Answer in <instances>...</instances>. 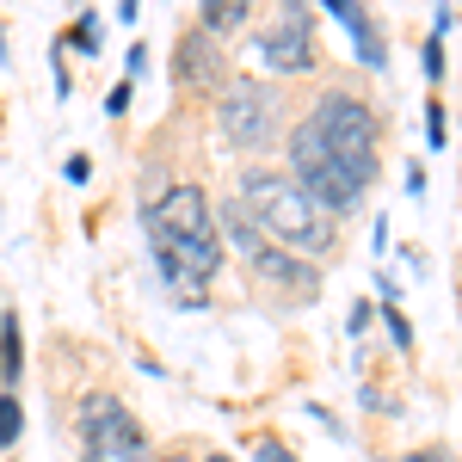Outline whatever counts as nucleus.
Segmentation results:
<instances>
[{
  "mask_svg": "<svg viewBox=\"0 0 462 462\" xmlns=\"http://www.w3.org/2000/svg\"><path fill=\"white\" fill-rule=\"evenodd\" d=\"M0 462H13V457H0Z\"/></svg>",
  "mask_w": 462,
  "mask_h": 462,
  "instance_id": "nucleus-23",
  "label": "nucleus"
},
{
  "mask_svg": "<svg viewBox=\"0 0 462 462\" xmlns=\"http://www.w3.org/2000/svg\"><path fill=\"white\" fill-rule=\"evenodd\" d=\"M247 272L265 290H278L284 302H315L320 296V265H309V259H296V253H284V247H272V241L247 259Z\"/></svg>",
  "mask_w": 462,
  "mask_h": 462,
  "instance_id": "nucleus-6",
  "label": "nucleus"
},
{
  "mask_svg": "<svg viewBox=\"0 0 462 462\" xmlns=\"http://www.w3.org/2000/svg\"><path fill=\"white\" fill-rule=\"evenodd\" d=\"M106 111H111V117H124V111H130V80H117V87H111Z\"/></svg>",
  "mask_w": 462,
  "mask_h": 462,
  "instance_id": "nucleus-17",
  "label": "nucleus"
},
{
  "mask_svg": "<svg viewBox=\"0 0 462 462\" xmlns=\"http://www.w3.org/2000/svg\"><path fill=\"white\" fill-rule=\"evenodd\" d=\"M173 74H179V87H191L198 99H216V93L228 87V56H222V43H210V37L191 25V32H179Z\"/></svg>",
  "mask_w": 462,
  "mask_h": 462,
  "instance_id": "nucleus-7",
  "label": "nucleus"
},
{
  "mask_svg": "<svg viewBox=\"0 0 462 462\" xmlns=\"http://www.w3.org/2000/svg\"><path fill=\"white\" fill-rule=\"evenodd\" d=\"M204 462H235V457H228V450H210V457H204Z\"/></svg>",
  "mask_w": 462,
  "mask_h": 462,
  "instance_id": "nucleus-21",
  "label": "nucleus"
},
{
  "mask_svg": "<svg viewBox=\"0 0 462 462\" xmlns=\"http://www.w3.org/2000/svg\"><path fill=\"white\" fill-rule=\"evenodd\" d=\"M253 50H259V62L265 74H315L320 69V37H315V13L309 6H284L278 19H265L259 37H253Z\"/></svg>",
  "mask_w": 462,
  "mask_h": 462,
  "instance_id": "nucleus-4",
  "label": "nucleus"
},
{
  "mask_svg": "<svg viewBox=\"0 0 462 462\" xmlns=\"http://www.w3.org/2000/svg\"><path fill=\"white\" fill-rule=\"evenodd\" d=\"M235 204L253 216V228L272 241V247L296 253L309 265H327L339 253V222L327 216L296 191V179L284 167H241V185H235Z\"/></svg>",
  "mask_w": 462,
  "mask_h": 462,
  "instance_id": "nucleus-1",
  "label": "nucleus"
},
{
  "mask_svg": "<svg viewBox=\"0 0 462 462\" xmlns=\"http://www.w3.org/2000/svg\"><path fill=\"white\" fill-rule=\"evenodd\" d=\"M62 173H69V185H87V179H93V161H87V154H74Z\"/></svg>",
  "mask_w": 462,
  "mask_h": 462,
  "instance_id": "nucleus-18",
  "label": "nucleus"
},
{
  "mask_svg": "<svg viewBox=\"0 0 462 462\" xmlns=\"http://www.w3.org/2000/svg\"><path fill=\"white\" fill-rule=\"evenodd\" d=\"M148 241H216V210L198 185H167L143 210Z\"/></svg>",
  "mask_w": 462,
  "mask_h": 462,
  "instance_id": "nucleus-5",
  "label": "nucleus"
},
{
  "mask_svg": "<svg viewBox=\"0 0 462 462\" xmlns=\"http://www.w3.org/2000/svg\"><path fill=\"white\" fill-rule=\"evenodd\" d=\"M19 431H25V407H19V394L0 389V450H13V444H19Z\"/></svg>",
  "mask_w": 462,
  "mask_h": 462,
  "instance_id": "nucleus-11",
  "label": "nucleus"
},
{
  "mask_svg": "<svg viewBox=\"0 0 462 462\" xmlns=\"http://www.w3.org/2000/svg\"><path fill=\"white\" fill-rule=\"evenodd\" d=\"M394 462H457V450L450 444H420V450H407V457H394Z\"/></svg>",
  "mask_w": 462,
  "mask_h": 462,
  "instance_id": "nucleus-15",
  "label": "nucleus"
},
{
  "mask_svg": "<svg viewBox=\"0 0 462 462\" xmlns=\"http://www.w3.org/2000/svg\"><path fill=\"white\" fill-rule=\"evenodd\" d=\"M143 69H148V50H143V43H136V50L124 56V80H136V74H143Z\"/></svg>",
  "mask_w": 462,
  "mask_h": 462,
  "instance_id": "nucleus-19",
  "label": "nucleus"
},
{
  "mask_svg": "<svg viewBox=\"0 0 462 462\" xmlns=\"http://www.w3.org/2000/svg\"><path fill=\"white\" fill-rule=\"evenodd\" d=\"M383 327H389V339L401 346V352H413V327H407V315H401V302H383Z\"/></svg>",
  "mask_w": 462,
  "mask_h": 462,
  "instance_id": "nucleus-12",
  "label": "nucleus"
},
{
  "mask_svg": "<svg viewBox=\"0 0 462 462\" xmlns=\"http://www.w3.org/2000/svg\"><path fill=\"white\" fill-rule=\"evenodd\" d=\"M19 376H25V346H19V315L6 309V315H0V389L13 394Z\"/></svg>",
  "mask_w": 462,
  "mask_h": 462,
  "instance_id": "nucleus-10",
  "label": "nucleus"
},
{
  "mask_svg": "<svg viewBox=\"0 0 462 462\" xmlns=\"http://www.w3.org/2000/svg\"><path fill=\"white\" fill-rule=\"evenodd\" d=\"M253 462H296V450H290L284 438L265 431V438H253Z\"/></svg>",
  "mask_w": 462,
  "mask_h": 462,
  "instance_id": "nucleus-13",
  "label": "nucleus"
},
{
  "mask_svg": "<svg viewBox=\"0 0 462 462\" xmlns=\"http://www.w3.org/2000/svg\"><path fill=\"white\" fill-rule=\"evenodd\" d=\"M154 462H191V444H173V450H154Z\"/></svg>",
  "mask_w": 462,
  "mask_h": 462,
  "instance_id": "nucleus-20",
  "label": "nucleus"
},
{
  "mask_svg": "<svg viewBox=\"0 0 462 462\" xmlns=\"http://www.w3.org/2000/svg\"><path fill=\"white\" fill-rule=\"evenodd\" d=\"M426 143H431V154H444V148H450V117H444V106L426 111Z\"/></svg>",
  "mask_w": 462,
  "mask_h": 462,
  "instance_id": "nucleus-14",
  "label": "nucleus"
},
{
  "mask_svg": "<svg viewBox=\"0 0 462 462\" xmlns=\"http://www.w3.org/2000/svg\"><path fill=\"white\" fill-rule=\"evenodd\" d=\"M444 69H450V56H444V37H431V43H426V74H431V80H444Z\"/></svg>",
  "mask_w": 462,
  "mask_h": 462,
  "instance_id": "nucleus-16",
  "label": "nucleus"
},
{
  "mask_svg": "<svg viewBox=\"0 0 462 462\" xmlns=\"http://www.w3.org/2000/svg\"><path fill=\"white\" fill-rule=\"evenodd\" d=\"M247 19H253V6H247V0H210V6L198 13V32L210 37V43H228V37H241V32H247Z\"/></svg>",
  "mask_w": 462,
  "mask_h": 462,
  "instance_id": "nucleus-9",
  "label": "nucleus"
},
{
  "mask_svg": "<svg viewBox=\"0 0 462 462\" xmlns=\"http://www.w3.org/2000/svg\"><path fill=\"white\" fill-rule=\"evenodd\" d=\"M80 462H106V457H80Z\"/></svg>",
  "mask_w": 462,
  "mask_h": 462,
  "instance_id": "nucleus-22",
  "label": "nucleus"
},
{
  "mask_svg": "<svg viewBox=\"0 0 462 462\" xmlns=\"http://www.w3.org/2000/svg\"><path fill=\"white\" fill-rule=\"evenodd\" d=\"M216 130L222 143L241 148V154H259V148L278 143L284 130V87L278 80H259V74H228V87L216 93Z\"/></svg>",
  "mask_w": 462,
  "mask_h": 462,
  "instance_id": "nucleus-3",
  "label": "nucleus"
},
{
  "mask_svg": "<svg viewBox=\"0 0 462 462\" xmlns=\"http://www.w3.org/2000/svg\"><path fill=\"white\" fill-rule=\"evenodd\" d=\"M327 13L352 32V43H357V62L364 69H389V50H383V37H376V19L364 13V6H352V0H327Z\"/></svg>",
  "mask_w": 462,
  "mask_h": 462,
  "instance_id": "nucleus-8",
  "label": "nucleus"
},
{
  "mask_svg": "<svg viewBox=\"0 0 462 462\" xmlns=\"http://www.w3.org/2000/svg\"><path fill=\"white\" fill-rule=\"evenodd\" d=\"M302 124H309V136L320 143L327 161H339V167H352L376 185V173H383V117L370 106V93H357L346 80H327Z\"/></svg>",
  "mask_w": 462,
  "mask_h": 462,
  "instance_id": "nucleus-2",
  "label": "nucleus"
}]
</instances>
